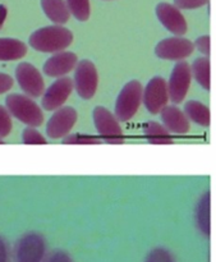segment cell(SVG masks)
Listing matches in <instances>:
<instances>
[{"mask_svg": "<svg viewBox=\"0 0 216 262\" xmlns=\"http://www.w3.org/2000/svg\"><path fill=\"white\" fill-rule=\"evenodd\" d=\"M142 132L151 145H171L173 138L163 124L150 120L142 125Z\"/></svg>", "mask_w": 216, "mask_h": 262, "instance_id": "obj_20", "label": "cell"}, {"mask_svg": "<svg viewBox=\"0 0 216 262\" xmlns=\"http://www.w3.org/2000/svg\"><path fill=\"white\" fill-rule=\"evenodd\" d=\"M22 143L23 145H46L48 140L45 136L41 135L36 128L32 127H26L22 130Z\"/></svg>", "mask_w": 216, "mask_h": 262, "instance_id": "obj_24", "label": "cell"}, {"mask_svg": "<svg viewBox=\"0 0 216 262\" xmlns=\"http://www.w3.org/2000/svg\"><path fill=\"white\" fill-rule=\"evenodd\" d=\"M192 83L191 67L187 61H178L171 71L168 84L169 100L173 104H181L184 101Z\"/></svg>", "mask_w": 216, "mask_h": 262, "instance_id": "obj_9", "label": "cell"}, {"mask_svg": "<svg viewBox=\"0 0 216 262\" xmlns=\"http://www.w3.org/2000/svg\"><path fill=\"white\" fill-rule=\"evenodd\" d=\"M0 145H4V141H3L2 138H0Z\"/></svg>", "mask_w": 216, "mask_h": 262, "instance_id": "obj_33", "label": "cell"}, {"mask_svg": "<svg viewBox=\"0 0 216 262\" xmlns=\"http://www.w3.org/2000/svg\"><path fill=\"white\" fill-rule=\"evenodd\" d=\"M78 120V113L72 106H63L55 110L46 124V136L51 140H59L71 135Z\"/></svg>", "mask_w": 216, "mask_h": 262, "instance_id": "obj_10", "label": "cell"}, {"mask_svg": "<svg viewBox=\"0 0 216 262\" xmlns=\"http://www.w3.org/2000/svg\"><path fill=\"white\" fill-rule=\"evenodd\" d=\"M193 46L200 53L204 54V56H206V58H209L210 54H211V38H210V36H200L193 42Z\"/></svg>", "mask_w": 216, "mask_h": 262, "instance_id": "obj_27", "label": "cell"}, {"mask_svg": "<svg viewBox=\"0 0 216 262\" xmlns=\"http://www.w3.org/2000/svg\"><path fill=\"white\" fill-rule=\"evenodd\" d=\"M28 48L23 41L13 37H0V61H15L25 58Z\"/></svg>", "mask_w": 216, "mask_h": 262, "instance_id": "obj_17", "label": "cell"}, {"mask_svg": "<svg viewBox=\"0 0 216 262\" xmlns=\"http://www.w3.org/2000/svg\"><path fill=\"white\" fill-rule=\"evenodd\" d=\"M161 122L169 133L186 135L191 129V123L184 112L177 105H166L160 113Z\"/></svg>", "mask_w": 216, "mask_h": 262, "instance_id": "obj_15", "label": "cell"}, {"mask_svg": "<svg viewBox=\"0 0 216 262\" xmlns=\"http://www.w3.org/2000/svg\"><path fill=\"white\" fill-rule=\"evenodd\" d=\"M13 128L12 115L7 110L5 105H0V138H5L10 135Z\"/></svg>", "mask_w": 216, "mask_h": 262, "instance_id": "obj_26", "label": "cell"}, {"mask_svg": "<svg viewBox=\"0 0 216 262\" xmlns=\"http://www.w3.org/2000/svg\"><path fill=\"white\" fill-rule=\"evenodd\" d=\"M142 84L137 79L124 84L114 105V115L119 122H129L137 114L142 104Z\"/></svg>", "mask_w": 216, "mask_h": 262, "instance_id": "obj_4", "label": "cell"}, {"mask_svg": "<svg viewBox=\"0 0 216 262\" xmlns=\"http://www.w3.org/2000/svg\"><path fill=\"white\" fill-rule=\"evenodd\" d=\"M156 15L161 25L176 36H183L187 32V22L181 10L169 3H160L156 7Z\"/></svg>", "mask_w": 216, "mask_h": 262, "instance_id": "obj_14", "label": "cell"}, {"mask_svg": "<svg viewBox=\"0 0 216 262\" xmlns=\"http://www.w3.org/2000/svg\"><path fill=\"white\" fill-rule=\"evenodd\" d=\"M209 0H174V7L181 9H196L206 5Z\"/></svg>", "mask_w": 216, "mask_h": 262, "instance_id": "obj_28", "label": "cell"}, {"mask_svg": "<svg viewBox=\"0 0 216 262\" xmlns=\"http://www.w3.org/2000/svg\"><path fill=\"white\" fill-rule=\"evenodd\" d=\"M45 262H74L68 252L63 250H56L48 255Z\"/></svg>", "mask_w": 216, "mask_h": 262, "instance_id": "obj_29", "label": "cell"}, {"mask_svg": "<svg viewBox=\"0 0 216 262\" xmlns=\"http://www.w3.org/2000/svg\"><path fill=\"white\" fill-rule=\"evenodd\" d=\"M195 224L204 237L211 234V193L204 192L195 207Z\"/></svg>", "mask_w": 216, "mask_h": 262, "instance_id": "obj_16", "label": "cell"}, {"mask_svg": "<svg viewBox=\"0 0 216 262\" xmlns=\"http://www.w3.org/2000/svg\"><path fill=\"white\" fill-rule=\"evenodd\" d=\"M78 64V56L72 51H60L53 54L48 60L44 63L42 72L48 77L53 78H63L68 76Z\"/></svg>", "mask_w": 216, "mask_h": 262, "instance_id": "obj_13", "label": "cell"}, {"mask_svg": "<svg viewBox=\"0 0 216 262\" xmlns=\"http://www.w3.org/2000/svg\"><path fill=\"white\" fill-rule=\"evenodd\" d=\"M73 42V33L64 26H46L31 33L28 43L40 53L56 54L67 50Z\"/></svg>", "mask_w": 216, "mask_h": 262, "instance_id": "obj_1", "label": "cell"}, {"mask_svg": "<svg viewBox=\"0 0 216 262\" xmlns=\"http://www.w3.org/2000/svg\"><path fill=\"white\" fill-rule=\"evenodd\" d=\"M73 89L83 100H90L96 95L99 89V72L96 66L89 59L79 60L74 68Z\"/></svg>", "mask_w": 216, "mask_h": 262, "instance_id": "obj_6", "label": "cell"}, {"mask_svg": "<svg viewBox=\"0 0 216 262\" xmlns=\"http://www.w3.org/2000/svg\"><path fill=\"white\" fill-rule=\"evenodd\" d=\"M14 84V79L12 76H9L8 73H2L0 72V95L7 94L8 91H10Z\"/></svg>", "mask_w": 216, "mask_h": 262, "instance_id": "obj_31", "label": "cell"}, {"mask_svg": "<svg viewBox=\"0 0 216 262\" xmlns=\"http://www.w3.org/2000/svg\"><path fill=\"white\" fill-rule=\"evenodd\" d=\"M41 8L46 17L56 26L64 25L71 18V13L64 0H41Z\"/></svg>", "mask_w": 216, "mask_h": 262, "instance_id": "obj_18", "label": "cell"}, {"mask_svg": "<svg viewBox=\"0 0 216 262\" xmlns=\"http://www.w3.org/2000/svg\"><path fill=\"white\" fill-rule=\"evenodd\" d=\"M14 77L23 94L32 99L42 96L45 91V81L41 72L33 64L28 61H20L15 67Z\"/></svg>", "mask_w": 216, "mask_h": 262, "instance_id": "obj_7", "label": "cell"}, {"mask_svg": "<svg viewBox=\"0 0 216 262\" xmlns=\"http://www.w3.org/2000/svg\"><path fill=\"white\" fill-rule=\"evenodd\" d=\"M95 128L100 135L101 141L110 145H123L125 141L124 133L119 124V120L105 106H96L92 112Z\"/></svg>", "mask_w": 216, "mask_h": 262, "instance_id": "obj_5", "label": "cell"}, {"mask_svg": "<svg viewBox=\"0 0 216 262\" xmlns=\"http://www.w3.org/2000/svg\"><path fill=\"white\" fill-rule=\"evenodd\" d=\"M73 81L69 77L56 78L41 96V106L48 112H55L64 106L73 92Z\"/></svg>", "mask_w": 216, "mask_h": 262, "instance_id": "obj_12", "label": "cell"}, {"mask_svg": "<svg viewBox=\"0 0 216 262\" xmlns=\"http://www.w3.org/2000/svg\"><path fill=\"white\" fill-rule=\"evenodd\" d=\"M195 46L188 38L174 36V37L164 38L156 45L155 54L163 60L184 61L193 54Z\"/></svg>", "mask_w": 216, "mask_h": 262, "instance_id": "obj_11", "label": "cell"}, {"mask_svg": "<svg viewBox=\"0 0 216 262\" xmlns=\"http://www.w3.org/2000/svg\"><path fill=\"white\" fill-rule=\"evenodd\" d=\"M100 143H101V138L97 137V136L82 135V133H73V135H68L63 138V145L90 146L100 145Z\"/></svg>", "mask_w": 216, "mask_h": 262, "instance_id": "obj_23", "label": "cell"}, {"mask_svg": "<svg viewBox=\"0 0 216 262\" xmlns=\"http://www.w3.org/2000/svg\"><path fill=\"white\" fill-rule=\"evenodd\" d=\"M184 114L188 120L201 125V127H209L211 124V113L207 105L202 104L199 100H189L184 104Z\"/></svg>", "mask_w": 216, "mask_h": 262, "instance_id": "obj_19", "label": "cell"}, {"mask_svg": "<svg viewBox=\"0 0 216 262\" xmlns=\"http://www.w3.org/2000/svg\"><path fill=\"white\" fill-rule=\"evenodd\" d=\"M169 94L166 79L161 76L153 77L142 90V104L150 114L156 115L168 105Z\"/></svg>", "mask_w": 216, "mask_h": 262, "instance_id": "obj_8", "label": "cell"}, {"mask_svg": "<svg viewBox=\"0 0 216 262\" xmlns=\"http://www.w3.org/2000/svg\"><path fill=\"white\" fill-rule=\"evenodd\" d=\"M189 67H191L192 78H195V81L202 89L210 91V89H211V64H210V59L206 58V56H201V58H197L192 63V66Z\"/></svg>", "mask_w": 216, "mask_h": 262, "instance_id": "obj_21", "label": "cell"}, {"mask_svg": "<svg viewBox=\"0 0 216 262\" xmlns=\"http://www.w3.org/2000/svg\"><path fill=\"white\" fill-rule=\"evenodd\" d=\"M14 262H45L48 257V242L38 232H27L15 242L12 253Z\"/></svg>", "mask_w": 216, "mask_h": 262, "instance_id": "obj_3", "label": "cell"}, {"mask_svg": "<svg viewBox=\"0 0 216 262\" xmlns=\"http://www.w3.org/2000/svg\"><path fill=\"white\" fill-rule=\"evenodd\" d=\"M0 262H12L9 243L3 235H0Z\"/></svg>", "mask_w": 216, "mask_h": 262, "instance_id": "obj_30", "label": "cell"}, {"mask_svg": "<svg viewBox=\"0 0 216 262\" xmlns=\"http://www.w3.org/2000/svg\"><path fill=\"white\" fill-rule=\"evenodd\" d=\"M145 262H177V260L168 248L155 247L147 253Z\"/></svg>", "mask_w": 216, "mask_h": 262, "instance_id": "obj_25", "label": "cell"}, {"mask_svg": "<svg viewBox=\"0 0 216 262\" xmlns=\"http://www.w3.org/2000/svg\"><path fill=\"white\" fill-rule=\"evenodd\" d=\"M9 114L27 127H40L44 123L42 109L32 97L25 94H9L5 99Z\"/></svg>", "mask_w": 216, "mask_h": 262, "instance_id": "obj_2", "label": "cell"}, {"mask_svg": "<svg viewBox=\"0 0 216 262\" xmlns=\"http://www.w3.org/2000/svg\"><path fill=\"white\" fill-rule=\"evenodd\" d=\"M67 7H68L69 13L73 15L76 19L81 22H86L90 18V0H66Z\"/></svg>", "mask_w": 216, "mask_h": 262, "instance_id": "obj_22", "label": "cell"}, {"mask_svg": "<svg viewBox=\"0 0 216 262\" xmlns=\"http://www.w3.org/2000/svg\"><path fill=\"white\" fill-rule=\"evenodd\" d=\"M7 15H8L7 7L3 4H0V30H2L3 26H4L5 19H7Z\"/></svg>", "mask_w": 216, "mask_h": 262, "instance_id": "obj_32", "label": "cell"}]
</instances>
